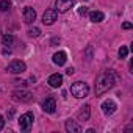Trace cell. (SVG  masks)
I'll return each mask as SVG.
<instances>
[{
  "mask_svg": "<svg viewBox=\"0 0 133 133\" xmlns=\"http://www.w3.org/2000/svg\"><path fill=\"white\" fill-rule=\"evenodd\" d=\"M28 35H30L31 38H38V36L41 35V30H39L38 27H33V28H30V30H28Z\"/></svg>",
  "mask_w": 133,
  "mask_h": 133,
  "instance_id": "17",
  "label": "cell"
},
{
  "mask_svg": "<svg viewBox=\"0 0 133 133\" xmlns=\"http://www.w3.org/2000/svg\"><path fill=\"white\" fill-rule=\"evenodd\" d=\"M13 39H14V38H13L11 35H5L3 39H2V42H3V45H11V44H13Z\"/></svg>",
  "mask_w": 133,
  "mask_h": 133,
  "instance_id": "18",
  "label": "cell"
},
{
  "mask_svg": "<svg viewBox=\"0 0 133 133\" xmlns=\"http://www.w3.org/2000/svg\"><path fill=\"white\" fill-rule=\"evenodd\" d=\"M25 69H27V66H25L24 61H13V63L8 64V68H6V71L10 74H22Z\"/></svg>",
  "mask_w": 133,
  "mask_h": 133,
  "instance_id": "5",
  "label": "cell"
},
{
  "mask_svg": "<svg viewBox=\"0 0 133 133\" xmlns=\"http://www.w3.org/2000/svg\"><path fill=\"white\" fill-rule=\"evenodd\" d=\"M3 125H5V121H3V117H2V116H0V130L3 128Z\"/></svg>",
  "mask_w": 133,
  "mask_h": 133,
  "instance_id": "23",
  "label": "cell"
},
{
  "mask_svg": "<svg viewBox=\"0 0 133 133\" xmlns=\"http://www.w3.org/2000/svg\"><path fill=\"white\" fill-rule=\"evenodd\" d=\"M55 108H56V102H55L53 97H47V99L42 102V110H44L45 113L52 114V113H55Z\"/></svg>",
  "mask_w": 133,
  "mask_h": 133,
  "instance_id": "7",
  "label": "cell"
},
{
  "mask_svg": "<svg viewBox=\"0 0 133 133\" xmlns=\"http://www.w3.org/2000/svg\"><path fill=\"white\" fill-rule=\"evenodd\" d=\"M89 114H91V108H89V105L82 107V110L78 111V117H80V121H83V122L89 119Z\"/></svg>",
  "mask_w": 133,
  "mask_h": 133,
  "instance_id": "14",
  "label": "cell"
},
{
  "mask_svg": "<svg viewBox=\"0 0 133 133\" xmlns=\"http://www.w3.org/2000/svg\"><path fill=\"white\" fill-rule=\"evenodd\" d=\"M119 58H127V55H128V49L125 47V45H122L121 49H119Z\"/></svg>",
  "mask_w": 133,
  "mask_h": 133,
  "instance_id": "19",
  "label": "cell"
},
{
  "mask_svg": "<svg viewBox=\"0 0 133 133\" xmlns=\"http://www.w3.org/2000/svg\"><path fill=\"white\" fill-rule=\"evenodd\" d=\"M56 16H58L56 10H47V11L42 14V22H44L45 25H52V24L56 21Z\"/></svg>",
  "mask_w": 133,
  "mask_h": 133,
  "instance_id": "6",
  "label": "cell"
},
{
  "mask_svg": "<svg viewBox=\"0 0 133 133\" xmlns=\"http://www.w3.org/2000/svg\"><path fill=\"white\" fill-rule=\"evenodd\" d=\"M116 108H117V105H116L113 100H105V102L102 103V111H103V114H105V116L113 114V113L116 111Z\"/></svg>",
  "mask_w": 133,
  "mask_h": 133,
  "instance_id": "10",
  "label": "cell"
},
{
  "mask_svg": "<svg viewBox=\"0 0 133 133\" xmlns=\"http://www.w3.org/2000/svg\"><path fill=\"white\" fill-rule=\"evenodd\" d=\"M86 11H88V10H86V6H80V8H78V14H85Z\"/></svg>",
  "mask_w": 133,
  "mask_h": 133,
  "instance_id": "21",
  "label": "cell"
},
{
  "mask_svg": "<svg viewBox=\"0 0 133 133\" xmlns=\"http://www.w3.org/2000/svg\"><path fill=\"white\" fill-rule=\"evenodd\" d=\"M13 99L17 102H30L31 100V94L28 91H14L13 92Z\"/></svg>",
  "mask_w": 133,
  "mask_h": 133,
  "instance_id": "9",
  "label": "cell"
},
{
  "mask_svg": "<svg viewBox=\"0 0 133 133\" xmlns=\"http://www.w3.org/2000/svg\"><path fill=\"white\" fill-rule=\"evenodd\" d=\"M31 124H33V113L28 111V113H25V114H22L19 117V127H21V130H24V131L30 130Z\"/></svg>",
  "mask_w": 133,
  "mask_h": 133,
  "instance_id": "4",
  "label": "cell"
},
{
  "mask_svg": "<svg viewBox=\"0 0 133 133\" xmlns=\"http://www.w3.org/2000/svg\"><path fill=\"white\" fill-rule=\"evenodd\" d=\"M71 92L74 97L77 99H82V97H86L88 92H89V86L83 82H75L72 86H71Z\"/></svg>",
  "mask_w": 133,
  "mask_h": 133,
  "instance_id": "2",
  "label": "cell"
},
{
  "mask_svg": "<svg viewBox=\"0 0 133 133\" xmlns=\"http://www.w3.org/2000/svg\"><path fill=\"white\" fill-rule=\"evenodd\" d=\"M66 130H68L69 133H80V131H82V127H80V124H77L75 121L69 119V121H66Z\"/></svg>",
  "mask_w": 133,
  "mask_h": 133,
  "instance_id": "12",
  "label": "cell"
},
{
  "mask_svg": "<svg viewBox=\"0 0 133 133\" xmlns=\"http://www.w3.org/2000/svg\"><path fill=\"white\" fill-rule=\"evenodd\" d=\"M75 5V0H56L55 2V10L56 13H66Z\"/></svg>",
  "mask_w": 133,
  "mask_h": 133,
  "instance_id": "3",
  "label": "cell"
},
{
  "mask_svg": "<svg viewBox=\"0 0 133 133\" xmlns=\"http://www.w3.org/2000/svg\"><path fill=\"white\" fill-rule=\"evenodd\" d=\"M22 14H24V22L25 24H31V22L36 21V11L33 8H30V6L24 8V13Z\"/></svg>",
  "mask_w": 133,
  "mask_h": 133,
  "instance_id": "8",
  "label": "cell"
},
{
  "mask_svg": "<svg viewBox=\"0 0 133 133\" xmlns=\"http://www.w3.org/2000/svg\"><path fill=\"white\" fill-rule=\"evenodd\" d=\"M66 74H68V75H72V74H74V68H69V69H66Z\"/></svg>",
  "mask_w": 133,
  "mask_h": 133,
  "instance_id": "22",
  "label": "cell"
},
{
  "mask_svg": "<svg viewBox=\"0 0 133 133\" xmlns=\"http://www.w3.org/2000/svg\"><path fill=\"white\" fill-rule=\"evenodd\" d=\"M53 63L56 64V66H63L64 63H66V59H68V55H66V52H63V50H59V52H56L55 55H53Z\"/></svg>",
  "mask_w": 133,
  "mask_h": 133,
  "instance_id": "13",
  "label": "cell"
},
{
  "mask_svg": "<svg viewBox=\"0 0 133 133\" xmlns=\"http://www.w3.org/2000/svg\"><path fill=\"white\" fill-rule=\"evenodd\" d=\"M122 28L130 30V28H131V24H130V22H124V24H122Z\"/></svg>",
  "mask_w": 133,
  "mask_h": 133,
  "instance_id": "20",
  "label": "cell"
},
{
  "mask_svg": "<svg viewBox=\"0 0 133 133\" xmlns=\"http://www.w3.org/2000/svg\"><path fill=\"white\" fill-rule=\"evenodd\" d=\"M47 83H49L52 88H59V86L63 85V75H61V74H53V75L49 77Z\"/></svg>",
  "mask_w": 133,
  "mask_h": 133,
  "instance_id": "11",
  "label": "cell"
},
{
  "mask_svg": "<svg viewBox=\"0 0 133 133\" xmlns=\"http://www.w3.org/2000/svg\"><path fill=\"white\" fill-rule=\"evenodd\" d=\"M10 6H11L10 0H0V11H8Z\"/></svg>",
  "mask_w": 133,
  "mask_h": 133,
  "instance_id": "16",
  "label": "cell"
},
{
  "mask_svg": "<svg viewBox=\"0 0 133 133\" xmlns=\"http://www.w3.org/2000/svg\"><path fill=\"white\" fill-rule=\"evenodd\" d=\"M103 17H105L103 13H100V11H92V13L89 14V19H91V22H94V24H96V22H102Z\"/></svg>",
  "mask_w": 133,
  "mask_h": 133,
  "instance_id": "15",
  "label": "cell"
},
{
  "mask_svg": "<svg viewBox=\"0 0 133 133\" xmlns=\"http://www.w3.org/2000/svg\"><path fill=\"white\" fill-rule=\"evenodd\" d=\"M114 83H116V74L113 71H105L96 80V94L97 96L105 94L108 89H111L114 86Z\"/></svg>",
  "mask_w": 133,
  "mask_h": 133,
  "instance_id": "1",
  "label": "cell"
}]
</instances>
